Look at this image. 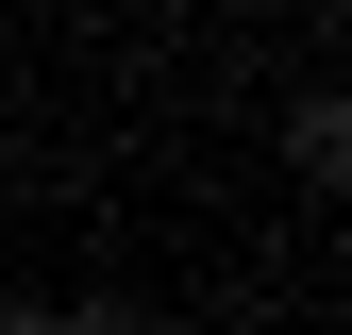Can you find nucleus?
Listing matches in <instances>:
<instances>
[{"instance_id": "1", "label": "nucleus", "mask_w": 352, "mask_h": 335, "mask_svg": "<svg viewBox=\"0 0 352 335\" xmlns=\"http://www.w3.org/2000/svg\"><path fill=\"white\" fill-rule=\"evenodd\" d=\"M285 151H302V185H336V168H352V117H336V101H302V117H285Z\"/></svg>"}]
</instances>
